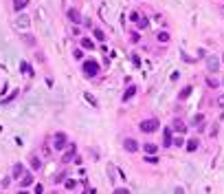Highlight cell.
Listing matches in <instances>:
<instances>
[{
	"label": "cell",
	"instance_id": "cell-31",
	"mask_svg": "<svg viewBox=\"0 0 224 194\" xmlns=\"http://www.w3.org/2000/svg\"><path fill=\"white\" fill-rule=\"evenodd\" d=\"M75 187H77V181H75V179H68V181H66V190H75Z\"/></svg>",
	"mask_w": 224,
	"mask_h": 194
},
{
	"label": "cell",
	"instance_id": "cell-3",
	"mask_svg": "<svg viewBox=\"0 0 224 194\" xmlns=\"http://www.w3.org/2000/svg\"><path fill=\"white\" fill-rule=\"evenodd\" d=\"M66 146H68L66 132H55V135H53V150H55V152H64Z\"/></svg>",
	"mask_w": 224,
	"mask_h": 194
},
{
	"label": "cell",
	"instance_id": "cell-19",
	"mask_svg": "<svg viewBox=\"0 0 224 194\" xmlns=\"http://www.w3.org/2000/svg\"><path fill=\"white\" fill-rule=\"evenodd\" d=\"M198 143H200L198 139H189V141H187V152H195V150H198Z\"/></svg>",
	"mask_w": 224,
	"mask_h": 194
},
{
	"label": "cell",
	"instance_id": "cell-11",
	"mask_svg": "<svg viewBox=\"0 0 224 194\" xmlns=\"http://www.w3.org/2000/svg\"><path fill=\"white\" fill-rule=\"evenodd\" d=\"M66 16H68V20H70L72 24H79V22L84 20V18H81V13H79L77 9H68V11H66Z\"/></svg>",
	"mask_w": 224,
	"mask_h": 194
},
{
	"label": "cell",
	"instance_id": "cell-37",
	"mask_svg": "<svg viewBox=\"0 0 224 194\" xmlns=\"http://www.w3.org/2000/svg\"><path fill=\"white\" fill-rule=\"evenodd\" d=\"M182 60H185V62H195V60H193V58H189L187 53H182Z\"/></svg>",
	"mask_w": 224,
	"mask_h": 194
},
{
	"label": "cell",
	"instance_id": "cell-25",
	"mask_svg": "<svg viewBox=\"0 0 224 194\" xmlns=\"http://www.w3.org/2000/svg\"><path fill=\"white\" fill-rule=\"evenodd\" d=\"M191 90H193V88H191V86H185V88H182V90H180V95H178V97H180V99H187V97H189V95H191Z\"/></svg>",
	"mask_w": 224,
	"mask_h": 194
},
{
	"label": "cell",
	"instance_id": "cell-18",
	"mask_svg": "<svg viewBox=\"0 0 224 194\" xmlns=\"http://www.w3.org/2000/svg\"><path fill=\"white\" fill-rule=\"evenodd\" d=\"M79 44H81V48H86V51H94V42L90 38H81Z\"/></svg>",
	"mask_w": 224,
	"mask_h": 194
},
{
	"label": "cell",
	"instance_id": "cell-17",
	"mask_svg": "<svg viewBox=\"0 0 224 194\" xmlns=\"http://www.w3.org/2000/svg\"><path fill=\"white\" fill-rule=\"evenodd\" d=\"M141 150H143L145 155H156V152H158V148H156L154 143H143V146H141Z\"/></svg>",
	"mask_w": 224,
	"mask_h": 194
},
{
	"label": "cell",
	"instance_id": "cell-32",
	"mask_svg": "<svg viewBox=\"0 0 224 194\" xmlns=\"http://www.w3.org/2000/svg\"><path fill=\"white\" fill-rule=\"evenodd\" d=\"M22 24H24V27L29 24V18H27V16H20V18H18V27H22Z\"/></svg>",
	"mask_w": 224,
	"mask_h": 194
},
{
	"label": "cell",
	"instance_id": "cell-24",
	"mask_svg": "<svg viewBox=\"0 0 224 194\" xmlns=\"http://www.w3.org/2000/svg\"><path fill=\"white\" fill-rule=\"evenodd\" d=\"M145 163L156 165V163H158V155H145Z\"/></svg>",
	"mask_w": 224,
	"mask_h": 194
},
{
	"label": "cell",
	"instance_id": "cell-20",
	"mask_svg": "<svg viewBox=\"0 0 224 194\" xmlns=\"http://www.w3.org/2000/svg\"><path fill=\"white\" fill-rule=\"evenodd\" d=\"M84 97H86V102H88L92 108H99V102H97V97H92L90 93H84Z\"/></svg>",
	"mask_w": 224,
	"mask_h": 194
},
{
	"label": "cell",
	"instance_id": "cell-5",
	"mask_svg": "<svg viewBox=\"0 0 224 194\" xmlns=\"http://www.w3.org/2000/svg\"><path fill=\"white\" fill-rule=\"evenodd\" d=\"M123 150L130 152V155H134V152H138V150H141V146H138V141H136V139L125 137V139H123Z\"/></svg>",
	"mask_w": 224,
	"mask_h": 194
},
{
	"label": "cell",
	"instance_id": "cell-7",
	"mask_svg": "<svg viewBox=\"0 0 224 194\" xmlns=\"http://www.w3.org/2000/svg\"><path fill=\"white\" fill-rule=\"evenodd\" d=\"M217 68H220V60L215 55H207V71L209 73H217Z\"/></svg>",
	"mask_w": 224,
	"mask_h": 194
},
{
	"label": "cell",
	"instance_id": "cell-2",
	"mask_svg": "<svg viewBox=\"0 0 224 194\" xmlns=\"http://www.w3.org/2000/svg\"><path fill=\"white\" fill-rule=\"evenodd\" d=\"M81 71H84V75H86V77H97L99 73H101V66H99V62H97V60H86V62H84V66H81Z\"/></svg>",
	"mask_w": 224,
	"mask_h": 194
},
{
	"label": "cell",
	"instance_id": "cell-13",
	"mask_svg": "<svg viewBox=\"0 0 224 194\" xmlns=\"http://www.w3.org/2000/svg\"><path fill=\"white\" fill-rule=\"evenodd\" d=\"M171 128H173V132H178V135H185V132H187V126H185L182 119H173Z\"/></svg>",
	"mask_w": 224,
	"mask_h": 194
},
{
	"label": "cell",
	"instance_id": "cell-10",
	"mask_svg": "<svg viewBox=\"0 0 224 194\" xmlns=\"http://www.w3.org/2000/svg\"><path fill=\"white\" fill-rule=\"evenodd\" d=\"M134 95H136V86H134V84H130V86L125 88V93H123V97H121V102H123V104H128V102L132 99V97H134Z\"/></svg>",
	"mask_w": 224,
	"mask_h": 194
},
{
	"label": "cell",
	"instance_id": "cell-33",
	"mask_svg": "<svg viewBox=\"0 0 224 194\" xmlns=\"http://www.w3.org/2000/svg\"><path fill=\"white\" fill-rule=\"evenodd\" d=\"M173 146H176V148H182V146H185V139H182V137H176V139H173Z\"/></svg>",
	"mask_w": 224,
	"mask_h": 194
},
{
	"label": "cell",
	"instance_id": "cell-4",
	"mask_svg": "<svg viewBox=\"0 0 224 194\" xmlns=\"http://www.w3.org/2000/svg\"><path fill=\"white\" fill-rule=\"evenodd\" d=\"M75 157H77V146H75L72 141H68L66 150L62 152V163H64V165H68L70 161H75Z\"/></svg>",
	"mask_w": 224,
	"mask_h": 194
},
{
	"label": "cell",
	"instance_id": "cell-6",
	"mask_svg": "<svg viewBox=\"0 0 224 194\" xmlns=\"http://www.w3.org/2000/svg\"><path fill=\"white\" fill-rule=\"evenodd\" d=\"M163 146L165 148H171L173 146V128L171 126H165V130H163Z\"/></svg>",
	"mask_w": 224,
	"mask_h": 194
},
{
	"label": "cell",
	"instance_id": "cell-34",
	"mask_svg": "<svg viewBox=\"0 0 224 194\" xmlns=\"http://www.w3.org/2000/svg\"><path fill=\"white\" fill-rule=\"evenodd\" d=\"M15 97H18V90H13V93H11V95L7 97V99H2V104H9V102H13Z\"/></svg>",
	"mask_w": 224,
	"mask_h": 194
},
{
	"label": "cell",
	"instance_id": "cell-39",
	"mask_svg": "<svg viewBox=\"0 0 224 194\" xmlns=\"http://www.w3.org/2000/svg\"><path fill=\"white\" fill-rule=\"evenodd\" d=\"M222 60H224V55H222Z\"/></svg>",
	"mask_w": 224,
	"mask_h": 194
},
{
	"label": "cell",
	"instance_id": "cell-1",
	"mask_svg": "<svg viewBox=\"0 0 224 194\" xmlns=\"http://www.w3.org/2000/svg\"><path fill=\"white\" fill-rule=\"evenodd\" d=\"M158 126H160V121H158L156 117H149V119H143L141 124H138L141 132H145V135H152V132H156V130H158Z\"/></svg>",
	"mask_w": 224,
	"mask_h": 194
},
{
	"label": "cell",
	"instance_id": "cell-35",
	"mask_svg": "<svg viewBox=\"0 0 224 194\" xmlns=\"http://www.w3.org/2000/svg\"><path fill=\"white\" fill-rule=\"evenodd\" d=\"M114 192H116V194H128L130 187H114Z\"/></svg>",
	"mask_w": 224,
	"mask_h": 194
},
{
	"label": "cell",
	"instance_id": "cell-12",
	"mask_svg": "<svg viewBox=\"0 0 224 194\" xmlns=\"http://www.w3.org/2000/svg\"><path fill=\"white\" fill-rule=\"evenodd\" d=\"M92 38H94L97 42H101V44H103V42L108 40L106 31H103V29H99V27H92Z\"/></svg>",
	"mask_w": 224,
	"mask_h": 194
},
{
	"label": "cell",
	"instance_id": "cell-8",
	"mask_svg": "<svg viewBox=\"0 0 224 194\" xmlns=\"http://www.w3.org/2000/svg\"><path fill=\"white\" fill-rule=\"evenodd\" d=\"M31 185H33V170L31 172H24L20 177V187H31Z\"/></svg>",
	"mask_w": 224,
	"mask_h": 194
},
{
	"label": "cell",
	"instance_id": "cell-15",
	"mask_svg": "<svg viewBox=\"0 0 224 194\" xmlns=\"http://www.w3.org/2000/svg\"><path fill=\"white\" fill-rule=\"evenodd\" d=\"M22 174H24V163H15V165L11 168V177H13V179H20Z\"/></svg>",
	"mask_w": 224,
	"mask_h": 194
},
{
	"label": "cell",
	"instance_id": "cell-22",
	"mask_svg": "<svg viewBox=\"0 0 224 194\" xmlns=\"http://www.w3.org/2000/svg\"><path fill=\"white\" fill-rule=\"evenodd\" d=\"M22 42H27L29 46H35V38L31 33H22Z\"/></svg>",
	"mask_w": 224,
	"mask_h": 194
},
{
	"label": "cell",
	"instance_id": "cell-30",
	"mask_svg": "<svg viewBox=\"0 0 224 194\" xmlns=\"http://www.w3.org/2000/svg\"><path fill=\"white\" fill-rule=\"evenodd\" d=\"M72 58H75V60H84V51H81V48H75V51H72Z\"/></svg>",
	"mask_w": 224,
	"mask_h": 194
},
{
	"label": "cell",
	"instance_id": "cell-36",
	"mask_svg": "<svg viewBox=\"0 0 224 194\" xmlns=\"http://www.w3.org/2000/svg\"><path fill=\"white\" fill-rule=\"evenodd\" d=\"M217 106H220V108H224V95H220V97H217Z\"/></svg>",
	"mask_w": 224,
	"mask_h": 194
},
{
	"label": "cell",
	"instance_id": "cell-28",
	"mask_svg": "<svg viewBox=\"0 0 224 194\" xmlns=\"http://www.w3.org/2000/svg\"><path fill=\"white\" fill-rule=\"evenodd\" d=\"M136 27H138L141 31H143V29H147V27H149V20H147V18H141V20L136 22Z\"/></svg>",
	"mask_w": 224,
	"mask_h": 194
},
{
	"label": "cell",
	"instance_id": "cell-21",
	"mask_svg": "<svg viewBox=\"0 0 224 194\" xmlns=\"http://www.w3.org/2000/svg\"><path fill=\"white\" fill-rule=\"evenodd\" d=\"M202 124H204V115L200 113V115H195V117H193V126H198V128H200V130H202V128H204Z\"/></svg>",
	"mask_w": 224,
	"mask_h": 194
},
{
	"label": "cell",
	"instance_id": "cell-16",
	"mask_svg": "<svg viewBox=\"0 0 224 194\" xmlns=\"http://www.w3.org/2000/svg\"><path fill=\"white\" fill-rule=\"evenodd\" d=\"M29 7V0H13V11H24V9H27Z\"/></svg>",
	"mask_w": 224,
	"mask_h": 194
},
{
	"label": "cell",
	"instance_id": "cell-23",
	"mask_svg": "<svg viewBox=\"0 0 224 194\" xmlns=\"http://www.w3.org/2000/svg\"><path fill=\"white\" fill-rule=\"evenodd\" d=\"M130 42H132V44H138V42H141V33H138V31H130Z\"/></svg>",
	"mask_w": 224,
	"mask_h": 194
},
{
	"label": "cell",
	"instance_id": "cell-14",
	"mask_svg": "<svg viewBox=\"0 0 224 194\" xmlns=\"http://www.w3.org/2000/svg\"><path fill=\"white\" fill-rule=\"evenodd\" d=\"M29 165H31V170H33V172H40V170H42V159H40L37 155H31Z\"/></svg>",
	"mask_w": 224,
	"mask_h": 194
},
{
	"label": "cell",
	"instance_id": "cell-26",
	"mask_svg": "<svg viewBox=\"0 0 224 194\" xmlns=\"http://www.w3.org/2000/svg\"><path fill=\"white\" fill-rule=\"evenodd\" d=\"M156 40H158V42H165V44H167V42H169V33H167V31H160V33L156 35Z\"/></svg>",
	"mask_w": 224,
	"mask_h": 194
},
{
	"label": "cell",
	"instance_id": "cell-9",
	"mask_svg": "<svg viewBox=\"0 0 224 194\" xmlns=\"http://www.w3.org/2000/svg\"><path fill=\"white\" fill-rule=\"evenodd\" d=\"M20 71H22V75H27V77H33V75H35L33 66H31L27 60H22V62H20Z\"/></svg>",
	"mask_w": 224,
	"mask_h": 194
},
{
	"label": "cell",
	"instance_id": "cell-29",
	"mask_svg": "<svg viewBox=\"0 0 224 194\" xmlns=\"http://www.w3.org/2000/svg\"><path fill=\"white\" fill-rule=\"evenodd\" d=\"M138 20H141V13H138V11H130V22H134V24H136Z\"/></svg>",
	"mask_w": 224,
	"mask_h": 194
},
{
	"label": "cell",
	"instance_id": "cell-27",
	"mask_svg": "<svg viewBox=\"0 0 224 194\" xmlns=\"http://www.w3.org/2000/svg\"><path fill=\"white\" fill-rule=\"evenodd\" d=\"M207 86H209V88H217V86H220V82H217L215 77H211V75H209V77H207Z\"/></svg>",
	"mask_w": 224,
	"mask_h": 194
},
{
	"label": "cell",
	"instance_id": "cell-38",
	"mask_svg": "<svg viewBox=\"0 0 224 194\" xmlns=\"http://www.w3.org/2000/svg\"><path fill=\"white\" fill-rule=\"evenodd\" d=\"M132 62H134V66H141V60H138L136 55H132Z\"/></svg>",
	"mask_w": 224,
	"mask_h": 194
}]
</instances>
